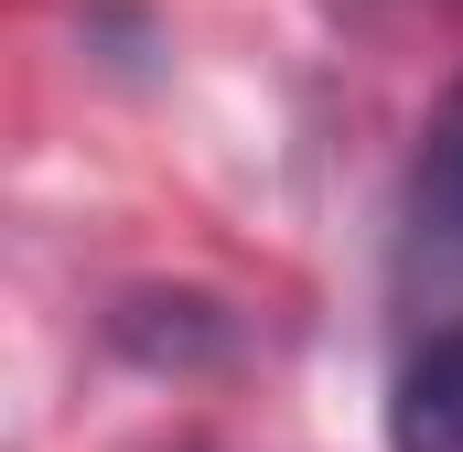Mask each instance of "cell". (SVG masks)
I'll return each instance as SVG.
<instances>
[{
    "mask_svg": "<svg viewBox=\"0 0 463 452\" xmlns=\"http://www.w3.org/2000/svg\"><path fill=\"white\" fill-rule=\"evenodd\" d=\"M399 226H410V269L463 280V87L442 98L420 162H410V216H399Z\"/></svg>",
    "mask_w": 463,
    "mask_h": 452,
    "instance_id": "obj_1",
    "label": "cell"
},
{
    "mask_svg": "<svg viewBox=\"0 0 463 452\" xmlns=\"http://www.w3.org/2000/svg\"><path fill=\"white\" fill-rule=\"evenodd\" d=\"M388 442H399V452H463V324H453V334H431L410 366H399Z\"/></svg>",
    "mask_w": 463,
    "mask_h": 452,
    "instance_id": "obj_2",
    "label": "cell"
}]
</instances>
